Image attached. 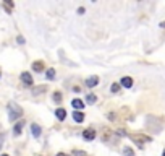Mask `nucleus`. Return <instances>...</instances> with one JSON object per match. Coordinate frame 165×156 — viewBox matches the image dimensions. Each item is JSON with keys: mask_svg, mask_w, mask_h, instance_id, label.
<instances>
[{"mask_svg": "<svg viewBox=\"0 0 165 156\" xmlns=\"http://www.w3.org/2000/svg\"><path fill=\"white\" fill-rule=\"evenodd\" d=\"M123 154H125V156H134V151L131 150V148L125 146V148H123Z\"/></svg>", "mask_w": 165, "mask_h": 156, "instance_id": "13", "label": "nucleus"}, {"mask_svg": "<svg viewBox=\"0 0 165 156\" xmlns=\"http://www.w3.org/2000/svg\"><path fill=\"white\" fill-rule=\"evenodd\" d=\"M33 70H34V72H42V70H44V63H42V62H34L33 63Z\"/></svg>", "mask_w": 165, "mask_h": 156, "instance_id": "9", "label": "nucleus"}, {"mask_svg": "<svg viewBox=\"0 0 165 156\" xmlns=\"http://www.w3.org/2000/svg\"><path fill=\"white\" fill-rule=\"evenodd\" d=\"M97 83H99V78H97V76H91V78H88V80H86V85H88L89 88H94Z\"/></svg>", "mask_w": 165, "mask_h": 156, "instance_id": "6", "label": "nucleus"}, {"mask_svg": "<svg viewBox=\"0 0 165 156\" xmlns=\"http://www.w3.org/2000/svg\"><path fill=\"white\" fill-rule=\"evenodd\" d=\"M121 86L131 88L133 86V78L131 76H123V78H121Z\"/></svg>", "mask_w": 165, "mask_h": 156, "instance_id": "4", "label": "nucleus"}, {"mask_svg": "<svg viewBox=\"0 0 165 156\" xmlns=\"http://www.w3.org/2000/svg\"><path fill=\"white\" fill-rule=\"evenodd\" d=\"M23 127H24V122H23V120H20V122L15 125V129H13V130H15V135H20L21 130H23Z\"/></svg>", "mask_w": 165, "mask_h": 156, "instance_id": "12", "label": "nucleus"}, {"mask_svg": "<svg viewBox=\"0 0 165 156\" xmlns=\"http://www.w3.org/2000/svg\"><path fill=\"white\" fill-rule=\"evenodd\" d=\"M21 80H23V83H26V85H33V78H31V75L28 72L21 73Z\"/></svg>", "mask_w": 165, "mask_h": 156, "instance_id": "7", "label": "nucleus"}, {"mask_svg": "<svg viewBox=\"0 0 165 156\" xmlns=\"http://www.w3.org/2000/svg\"><path fill=\"white\" fill-rule=\"evenodd\" d=\"M73 119H75V122H83V120H84V114H83V112H73Z\"/></svg>", "mask_w": 165, "mask_h": 156, "instance_id": "11", "label": "nucleus"}, {"mask_svg": "<svg viewBox=\"0 0 165 156\" xmlns=\"http://www.w3.org/2000/svg\"><path fill=\"white\" fill-rule=\"evenodd\" d=\"M110 89H112V93H118V89H120V85H118V83H113L112 86H110Z\"/></svg>", "mask_w": 165, "mask_h": 156, "instance_id": "15", "label": "nucleus"}, {"mask_svg": "<svg viewBox=\"0 0 165 156\" xmlns=\"http://www.w3.org/2000/svg\"><path fill=\"white\" fill-rule=\"evenodd\" d=\"M18 42H20V44H23V42H24V39H23V36H18Z\"/></svg>", "mask_w": 165, "mask_h": 156, "instance_id": "19", "label": "nucleus"}, {"mask_svg": "<svg viewBox=\"0 0 165 156\" xmlns=\"http://www.w3.org/2000/svg\"><path fill=\"white\" fill-rule=\"evenodd\" d=\"M2 156H8V154H2Z\"/></svg>", "mask_w": 165, "mask_h": 156, "instance_id": "23", "label": "nucleus"}, {"mask_svg": "<svg viewBox=\"0 0 165 156\" xmlns=\"http://www.w3.org/2000/svg\"><path fill=\"white\" fill-rule=\"evenodd\" d=\"M55 116H57V119L59 120H65V117H67V111L63 109V108H59L55 111Z\"/></svg>", "mask_w": 165, "mask_h": 156, "instance_id": "5", "label": "nucleus"}, {"mask_svg": "<svg viewBox=\"0 0 165 156\" xmlns=\"http://www.w3.org/2000/svg\"><path fill=\"white\" fill-rule=\"evenodd\" d=\"M5 8H7V11H11V8H13V2H5Z\"/></svg>", "mask_w": 165, "mask_h": 156, "instance_id": "17", "label": "nucleus"}, {"mask_svg": "<svg viewBox=\"0 0 165 156\" xmlns=\"http://www.w3.org/2000/svg\"><path fill=\"white\" fill-rule=\"evenodd\" d=\"M162 156H165V150H163V153H162Z\"/></svg>", "mask_w": 165, "mask_h": 156, "instance_id": "22", "label": "nucleus"}, {"mask_svg": "<svg viewBox=\"0 0 165 156\" xmlns=\"http://www.w3.org/2000/svg\"><path fill=\"white\" fill-rule=\"evenodd\" d=\"M8 111H10V120H15V119L23 116V109H21L20 106H16L15 103H11L8 106Z\"/></svg>", "mask_w": 165, "mask_h": 156, "instance_id": "1", "label": "nucleus"}, {"mask_svg": "<svg viewBox=\"0 0 165 156\" xmlns=\"http://www.w3.org/2000/svg\"><path fill=\"white\" fill-rule=\"evenodd\" d=\"M54 99H55V103H60V101H62V94H60V93H55V94H54Z\"/></svg>", "mask_w": 165, "mask_h": 156, "instance_id": "18", "label": "nucleus"}, {"mask_svg": "<svg viewBox=\"0 0 165 156\" xmlns=\"http://www.w3.org/2000/svg\"><path fill=\"white\" fill-rule=\"evenodd\" d=\"M31 132H33V137H39L41 135V127L37 124H33L31 125Z\"/></svg>", "mask_w": 165, "mask_h": 156, "instance_id": "8", "label": "nucleus"}, {"mask_svg": "<svg viewBox=\"0 0 165 156\" xmlns=\"http://www.w3.org/2000/svg\"><path fill=\"white\" fill-rule=\"evenodd\" d=\"M96 96L94 94H88V96H86V101H88V103H96Z\"/></svg>", "mask_w": 165, "mask_h": 156, "instance_id": "16", "label": "nucleus"}, {"mask_svg": "<svg viewBox=\"0 0 165 156\" xmlns=\"http://www.w3.org/2000/svg\"><path fill=\"white\" fill-rule=\"evenodd\" d=\"M54 76H55V70L54 68H49L47 70V78H49V80H54Z\"/></svg>", "mask_w": 165, "mask_h": 156, "instance_id": "14", "label": "nucleus"}, {"mask_svg": "<svg viewBox=\"0 0 165 156\" xmlns=\"http://www.w3.org/2000/svg\"><path fill=\"white\" fill-rule=\"evenodd\" d=\"M83 138H84V140H94V138H96V130L86 129V130L83 132Z\"/></svg>", "mask_w": 165, "mask_h": 156, "instance_id": "3", "label": "nucleus"}, {"mask_svg": "<svg viewBox=\"0 0 165 156\" xmlns=\"http://www.w3.org/2000/svg\"><path fill=\"white\" fill-rule=\"evenodd\" d=\"M0 75H2V73H0Z\"/></svg>", "mask_w": 165, "mask_h": 156, "instance_id": "24", "label": "nucleus"}, {"mask_svg": "<svg viewBox=\"0 0 165 156\" xmlns=\"http://www.w3.org/2000/svg\"><path fill=\"white\" fill-rule=\"evenodd\" d=\"M71 106H73L75 109H83L84 108V104H83L81 99H73V101H71Z\"/></svg>", "mask_w": 165, "mask_h": 156, "instance_id": "10", "label": "nucleus"}, {"mask_svg": "<svg viewBox=\"0 0 165 156\" xmlns=\"http://www.w3.org/2000/svg\"><path fill=\"white\" fill-rule=\"evenodd\" d=\"M2 145H3V135H0V148H2Z\"/></svg>", "mask_w": 165, "mask_h": 156, "instance_id": "20", "label": "nucleus"}, {"mask_svg": "<svg viewBox=\"0 0 165 156\" xmlns=\"http://www.w3.org/2000/svg\"><path fill=\"white\" fill-rule=\"evenodd\" d=\"M130 138H131L133 141H136V143H138L139 146H141L142 143H147V141H150V140H152L150 137H147V135H141V133H131V135H130Z\"/></svg>", "mask_w": 165, "mask_h": 156, "instance_id": "2", "label": "nucleus"}, {"mask_svg": "<svg viewBox=\"0 0 165 156\" xmlns=\"http://www.w3.org/2000/svg\"><path fill=\"white\" fill-rule=\"evenodd\" d=\"M57 156H68V154H65V153H59V154H57Z\"/></svg>", "mask_w": 165, "mask_h": 156, "instance_id": "21", "label": "nucleus"}]
</instances>
